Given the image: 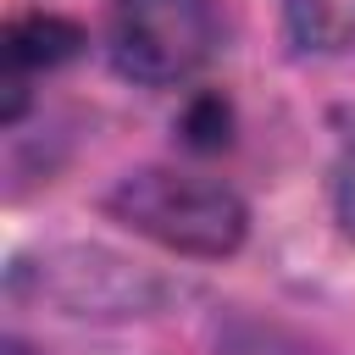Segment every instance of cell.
Segmentation results:
<instances>
[{"mask_svg": "<svg viewBox=\"0 0 355 355\" xmlns=\"http://www.w3.org/2000/svg\"><path fill=\"white\" fill-rule=\"evenodd\" d=\"M6 355H28V349H22V344H6Z\"/></svg>", "mask_w": 355, "mask_h": 355, "instance_id": "obj_6", "label": "cell"}, {"mask_svg": "<svg viewBox=\"0 0 355 355\" xmlns=\"http://www.w3.org/2000/svg\"><path fill=\"white\" fill-rule=\"evenodd\" d=\"M338 216H344V227L355 233V155L344 161V178H338Z\"/></svg>", "mask_w": 355, "mask_h": 355, "instance_id": "obj_5", "label": "cell"}, {"mask_svg": "<svg viewBox=\"0 0 355 355\" xmlns=\"http://www.w3.org/2000/svg\"><path fill=\"white\" fill-rule=\"evenodd\" d=\"M83 44V28L67 22V17H50V11H28L6 28V89H11V116H17V94H22V72H39V67H61L72 61Z\"/></svg>", "mask_w": 355, "mask_h": 355, "instance_id": "obj_3", "label": "cell"}, {"mask_svg": "<svg viewBox=\"0 0 355 355\" xmlns=\"http://www.w3.org/2000/svg\"><path fill=\"white\" fill-rule=\"evenodd\" d=\"M216 50L211 0H116L111 6V61L133 83H183Z\"/></svg>", "mask_w": 355, "mask_h": 355, "instance_id": "obj_2", "label": "cell"}, {"mask_svg": "<svg viewBox=\"0 0 355 355\" xmlns=\"http://www.w3.org/2000/svg\"><path fill=\"white\" fill-rule=\"evenodd\" d=\"M283 11H288L294 39L316 50H333L355 33V0H283Z\"/></svg>", "mask_w": 355, "mask_h": 355, "instance_id": "obj_4", "label": "cell"}, {"mask_svg": "<svg viewBox=\"0 0 355 355\" xmlns=\"http://www.w3.org/2000/svg\"><path fill=\"white\" fill-rule=\"evenodd\" d=\"M111 216L178 255H227L244 239V205L216 178L144 166L111 189Z\"/></svg>", "mask_w": 355, "mask_h": 355, "instance_id": "obj_1", "label": "cell"}]
</instances>
